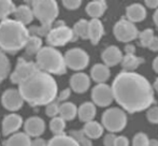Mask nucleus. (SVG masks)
<instances>
[{"instance_id": "obj_1", "label": "nucleus", "mask_w": 158, "mask_h": 146, "mask_svg": "<svg viewBox=\"0 0 158 146\" xmlns=\"http://www.w3.org/2000/svg\"><path fill=\"white\" fill-rule=\"evenodd\" d=\"M114 101L127 113H140L155 102V90L145 76L135 71H122L112 85Z\"/></svg>"}, {"instance_id": "obj_2", "label": "nucleus", "mask_w": 158, "mask_h": 146, "mask_svg": "<svg viewBox=\"0 0 158 146\" xmlns=\"http://www.w3.org/2000/svg\"><path fill=\"white\" fill-rule=\"evenodd\" d=\"M19 91L30 107H44L56 99L58 85L52 74L38 70L19 84Z\"/></svg>"}, {"instance_id": "obj_3", "label": "nucleus", "mask_w": 158, "mask_h": 146, "mask_svg": "<svg viewBox=\"0 0 158 146\" xmlns=\"http://www.w3.org/2000/svg\"><path fill=\"white\" fill-rule=\"evenodd\" d=\"M30 34L28 28L16 19L4 18L0 22V48L4 53L23 50Z\"/></svg>"}, {"instance_id": "obj_4", "label": "nucleus", "mask_w": 158, "mask_h": 146, "mask_svg": "<svg viewBox=\"0 0 158 146\" xmlns=\"http://www.w3.org/2000/svg\"><path fill=\"white\" fill-rule=\"evenodd\" d=\"M35 63L40 70L52 75H63L67 72L64 55L54 46H42L35 55Z\"/></svg>"}, {"instance_id": "obj_5", "label": "nucleus", "mask_w": 158, "mask_h": 146, "mask_svg": "<svg viewBox=\"0 0 158 146\" xmlns=\"http://www.w3.org/2000/svg\"><path fill=\"white\" fill-rule=\"evenodd\" d=\"M32 12L41 25L52 26L59 14V8L56 0H33Z\"/></svg>"}, {"instance_id": "obj_6", "label": "nucleus", "mask_w": 158, "mask_h": 146, "mask_svg": "<svg viewBox=\"0 0 158 146\" xmlns=\"http://www.w3.org/2000/svg\"><path fill=\"white\" fill-rule=\"evenodd\" d=\"M128 123L127 112L122 107H109L102 113L101 116V125L103 126L104 130L112 133H118L122 132L126 128Z\"/></svg>"}, {"instance_id": "obj_7", "label": "nucleus", "mask_w": 158, "mask_h": 146, "mask_svg": "<svg viewBox=\"0 0 158 146\" xmlns=\"http://www.w3.org/2000/svg\"><path fill=\"white\" fill-rule=\"evenodd\" d=\"M77 39L75 34L73 32L72 28L64 25L60 23L59 25L51 28L48 34H46V42L48 45L54 46H64L69 42H73Z\"/></svg>"}, {"instance_id": "obj_8", "label": "nucleus", "mask_w": 158, "mask_h": 146, "mask_svg": "<svg viewBox=\"0 0 158 146\" xmlns=\"http://www.w3.org/2000/svg\"><path fill=\"white\" fill-rule=\"evenodd\" d=\"M113 34L117 41L122 43H129L137 39L139 30L135 23L127 19L126 17H122L118 22L115 23L113 27Z\"/></svg>"}, {"instance_id": "obj_9", "label": "nucleus", "mask_w": 158, "mask_h": 146, "mask_svg": "<svg viewBox=\"0 0 158 146\" xmlns=\"http://www.w3.org/2000/svg\"><path fill=\"white\" fill-rule=\"evenodd\" d=\"M67 68L73 71H83L89 65V55L80 47L70 48L64 55Z\"/></svg>"}, {"instance_id": "obj_10", "label": "nucleus", "mask_w": 158, "mask_h": 146, "mask_svg": "<svg viewBox=\"0 0 158 146\" xmlns=\"http://www.w3.org/2000/svg\"><path fill=\"white\" fill-rule=\"evenodd\" d=\"M92 102L96 107H108L114 101L113 91L110 85L106 83H98L92 89Z\"/></svg>"}, {"instance_id": "obj_11", "label": "nucleus", "mask_w": 158, "mask_h": 146, "mask_svg": "<svg viewBox=\"0 0 158 146\" xmlns=\"http://www.w3.org/2000/svg\"><path fill=\"white\" fill-rule=\"evenodd\" d=\"M38 70L40 69L38 68L35 63H33V61H27L24 58H19L17 60L16 67H15L14 71L11 73L10 79L13 84L19 85V83H22L24 79L29 77L30 75L33 74Z\"/></svg>"}, {"instance_id": "obj_12", "label": "nucleus", "mask_w": 158, "mask_h": 146, "mask_svg": "<svg viewBox=\"0 0 158 146\" xmlns=\"http://www.w3.org/2000/svg\"><path fill=\"white\" fill-rule=\"evenodd\" d=\"M24 99L16 88H9L4 90L1 96V104L9 112H17L24 105Z\"/></svg>"}, {"instance_id": "obj_13", "label": "nucleus", "mask_w": 158, "mask_h": 146, "mask_svg": "<svg viewBox=\"0 0 158 146\" xmlns=\"http://www.w3.org/2000/svg\"><path fill=\"white\" fill-rule=\"evenodd\" d=\"M24 119L19 114L12 112L10 114L6 115L2 120L1 125V133L3 136H9L11 134L17 132L23 127Z\"/></svg>"}, {"instance_id": "obj_14", "label": "nucleus", "mask_w": 158, "mask_h": 146, "mask_svg": "<svg viewBox=\"0 0 158 146\" xmlns=\"http://www.w3.org/2000/svg\"><path fill=\"white\" fill-rule=\"evenodd\" d=\"M45 121L39 116H31L23 123L24 132L30 138H39L45 131Z\"/></svg>"}, {"instance_id": "obj_15", "label": "nucleus", "mask_w": 158, "mask_h": 146, "mask_svg": "<svg viewBox=\"0 0 158 146\" xmlns=\"http://www.w3.org/2000/svg\"><path fill=\"white\" fill-rule=\"evenodd\" d=\"M70 88L75 94H84L90 87V76L86 73L77 71L70 77Z\"/></svg>"}, {"instance_id": "obj_16", "label": "nucleus", "mask_w": 158, "mask_h": 146, "mask_svg": "<svg viewBox=\"0 0 158 146\" xmlns=\"http://www.w3.org/2000/svg\"><path fill=\"white\" fill-rule=\"evenodd\" d=\"M122 58H123V53L121 48L117 47L116 45H110L103 50L101 53V59L104 65H106L109 68L115 67L118 63H121Z\"/></svg>"}, {"instance_id": "obj_17", "label": "nucleus", "mask_w": 158, "mask_h": 146, "mask_svg": "<svg viewBox=\"0 0 158 146\" xmlns=\"http://www.w3.org/2000/svg\"><path fill=\"white\" fill-rule=\"evenodd\" d=\"M104 36V27L100 18H92L88 21V40L93 45H97Z\"/></svg>"}, {"instance_id": "obj_18", "label": "nucleus", "mask_w": 158, "mask_h": 146, "mask_svg": "<svg viewBox=\"0 0 158 146\" xmlns=\"http://www.w3.org/2000/svg\"><path fill=\"white\" fill-rule=\"evenodd\" d=\"M146 9L141 3H132L126 8V18L132 23H140L146 18Z\"/></svg>"}, {"instance_id": "obj_19", "label": "nucleus", "mask_w": 158, "mask_h": 146, "mask_svg": "<svg viewBox=\"0 0 158 146\" xmlns=\"http://www.w3.org/2000/svg\"><path fill=\"white\" fill-rule=\"evenodd\" d=\"M111 76L110 68L104 63H96L90 69V79L95 83H106Z\"/></svg>"}, {"instance_id": "obj_20", "label": "nucleus", "mask_w": 158, "mask_h": 146, "mask_svg": "<svg viewBox=\"0 0 158 146\" xmlns=\"http://www.w3.org/2000/svg\"><path fill=\"white\" fill-rule=\"evenodd\" d=\"M96 114H97V107L93 102L86 101V102L82 103L79 107H77V115L79 119L82 123H87L93 119H95Z\"/></svg>"}, {"instance_id": "obj_21", "label": "nucleus", "mask_w": 158, "mask_h": 146, "mask_svg": "<svg viewBox=\"0 0 158 146\" xmlns=\"http://www.w3.org/2000/svg\"><path fill=\"white\" fill-rule=\"evenodd\" d=\"M31 138L25 132H15L3 141V146H30Z\"/></svg>"}, {"instance_id": "obj_22", "label": "nucleus", "mask_w": 158, "mask_h": 146, "mask_svg": "<svg viewBox=\"0 0 158 146\" xmlns=\"http://www.w3.org/2000/svg\"><path fill=\"white\" fill-rule=\"evenodd\" d=\"M13 15H14V17H15L14 19H16L17 22H19V23H22L25 26L31 23L33 21V18H35L32 9L28 6H25V4L15 8L14 12H13Z\"/></svg>"}, {"instance_id": "obj_23", "label": "nucleus", "mask_w": 158, "mask_h": 146, "mask_svg": "<svg viewBox=\"0 0 158 146\" xmlns=\"http://www.w3.org/2000/svg\"><path fill=\"white\" fill-rule=\"evenodd\" d=\"M82 129H83L85 136L87 138H89L90 140H97V139H99L100 136H102L104 131L103 126L100 123H98V121L94 120V119L90 121H87V123H84V127Z\"/></svg>"}, {"instance_id": "obj_24", "label": "nucleus", "mask_w": 158, "mask_h": 146, "mask_svg": "<svg viewBox=\"0 0 158 146\" xmlns=\"http://www.w3.org/2000/svg\"><path fill=\"white\" fill-rule=\"evenodd\" d=\"M144 63L145 59L142 57L135 56V54H125L123 55L121 65L125 71H135Z\"/></svg>"}, {"instance_id": "obj_25", "label": "nucleus", "mask_w": 158, "mask_h": 146, "mask_svg": "<svg viewBox=\"0 0 158 146\" xmlns=\"http://www.w3.org/2000/svg\"><path fill=\"white\" fill-rule=\"evenodd\" d=\"M58 115L66 121L73 120L77 115V107L73 102L64 101L61 104H59Z\"/></svg>"}, {"instance_id": "obj_26", "label": "nucleus", "mask_w": 158, "mask_h": 146, "mask_svg": "<svg viewBox=\"0 0 158 146\" xmlns=\"http://www.w3.org/2000/svg\"><path fill=\"white\" fill-rule=\"evenodd\" d=\"M106 3L99 1H92L86 6V13L88 14V16H90L92 18H100L104 15L106 11Z\"/></svg>"}, {"instance_id": "obj_27", "label": "nucleus", "mask_w": 158, "mask_h": 146, "mask_svg": "<svg viewBox=\"0 0 158 146\" xmlns=\"http://www.w3.org/2000/svg\"><path fill=\"white\" fill-rule=\"evenodd\" d=\"M48 146H80V144L72 136L63 133L53 136L48 142Z\"/></svg>"}, {"instance_id": "obj_28", "label": "nucleus", "mask_w": 158, "mask_h": 146, "mask_svg": "<svg viewBox=\"0 0 158 146\" xmlns=\"http://www.w3.org/2000/svg\"><path fill=\"white\" fill-rule=\"evenodd\" d=\"M41 47H42V39L38 36H35V34H30L27 42H26L25 46H24L26 54L28 56L37 55V53L41 50Z\"/></svg>"}, {"instance_id": "obj_29", "label": "nucleus", "mask_w": 158, "mask_h": 146, "mask_svg": "<svg viewBox=\"0 0 158 146\" xmlns=\"http://www.w3.org/2000/svg\"><path fill=\"white\" fill-rule=\"evenodd\" d=\"M50 130L54 136H58V134L64 133V129H66V120L61 118L59 115L55 117H52L48 124Z\"/></svg>"}, {"instance_id": "obj_30", "label": "nucleus", "mask_w": 158, "mask_h": 146, "mask_svg": "<svg viewBox=\"0 0 158 146\" xmlns=\"http://www.w3.org/2000/svg\"><path fill=\"white\" fill-rule=\"evenodd\" d=\"M11 71V63L6 54L0 50V82L4 81Z\"/></svg>"}, {"instance_id": "obj_31", "label": "nucleus", "mask_w": 158, "mask_h": 146, "mask_svg": "<svg viewBox=\"0 0 158 146\" xmlns=\"http://www.w3.org/2000/svg\"><path fill=\"white\" fill-rule=\"evenodd\" d=\"M73 32L77 38H81L83 40L88 39V21L87 19H80L79 22L74 24L72 28Z\"/></svg>"}, {"instance_id": "obj_32", "label": "nucleus", "mask_w": 158, "mask_h": 146, "mask_svg": "<svg viewBox=\"0 0 158 146\" xmlns=\"http://www.w3.org/2000/svg\"><path fill=\"white\" fill-rule=\"evenodd\" d=\"M15 10V6L12 0H0V21L8 18L11 14H13Z\"/></svg>"}, {"instance_id": "obj_33", "label": "nucleus", "mask_w": 158, "mask_h": 146, "mask_svg": "<svg viewBox=\"0 0 158 146\" xmlns=\"http://www.w3.org/2000/svg\"><path fill=\"white\" fill-rule=\"evenodd\" d=\"M69 136H72L75 141L80 144V146H93V142L89 138L85 136L83 129L80 130H71L69 132Z\"/></svg>"}, {"instance_id": "obj_34", "label": "nucleus", "mask_w": 158, "mask_h": 146, "mask_svg": "<svg viewBox=\"0 0 158 146\" xmlns=\"http://www.w3.org/2000/svg\"><path fill=\"white\" fill-rule=\"evenodd\" d=\"M153 37H154V30H153L152 28H146L143 31L139 32L138 38H139L140 45H141L142 47H148L151 40L153 39Z\"/></svg>"}, {"instance_id": "obj_35", "label": "nucleus", "mask_w": 158, "mask_h": 146, "mask_svg": "<svg viewBox=\"0 0 158 146\" xmlns=\"http://www.w3.org/2000/svg\"><path fill=\"white\" fill-rule=\"evenodd\" d=\"M150 138L144 132H138L132 139V146H148Z\"/></svg>"}, {"instance_id": "obj_36", "label": "nucleus", "mask_w": 158, "mask_h": 146, "mask_svg": "<svg viewBox=\"0 0 158 146\" xmlns=\"http://www.w3.org/2000/svg\"><path fill=\"white\" fill-rule=\"evenodd\" d=\"M52 28V26H48V25H41V26H33L31 27L29 30V34H35V36L38 37H46V34H48L50 29Z\"/></svg>"}, {"instance_id": "obj_37", "label": "nucleus", "mask_w": 158, "mask_h": 146, "mask_svg": "<svg viewBox=\"0 0 158 146\" xmlns=\"http://www.w3.org/2000/svg\"><path fill=\"white\" fill-rule=\"evenodd\" d=\"M59 113V102L58 101H52L45 105V114L48 117H55Z\"/></svg>"}, {"instance_id": "obj_38", "label": "nucleus", "mask_w": 158, "mask_h": 146, "mask_svg": "<svg viewBox=\"0 0 158 146\" xmlns=\"http://www.w3.org/2000/svg\"><path fill=\"white\" fill-rule=\"evenodd\" d=\"M146 119L148 120V123L158 125V105H155V107L151 105L146 110Z\"/></svg>"}, {"instance_id": "obj_39", "label": "nucleus", "mask_w": 158, "mask_h": 146, "mask_svg": "<svg viewBox=\"0 0 158 146\" xmlns=\"http://www.w3.org/2000/svg\"><path fill=\"white\" fill-rule=\"evenodd\" d=\"M63 4L68 10H77L81 6L82 0H63Z\"/></svg>"}, {"instance_id": "obj_40", "label": "nucleus", "mask_w": 158, "mask_h": 146, "mask_svg": "<svg viewBox=\"0 0 158 146\" xmlns=\"http://www.w3.org/2000/svg\"><path fill=\"white\" fill-rule=\"evenodd\" d=\"M71 91H72V90H71L70 87L63 89L59 94H57V97H56L57 101H58V102H64V101H67L69 98H70Z\"/></svg>"}, {"instance_id": "obj_41", "label": "nucleus", "mask_w": 158, "mask_h": 146, "mask_svg": "<svg viewBox=\"0 0 158 146\" xmlns=\"http://www.w3.org/2000/svg\"><path fill=\"white\" fill-rule=\"evenodd\" d=\"M115 139H116L115 133L109 132V133L106 134V136H104V138H103V145L104 146H114Z\"/></svg>"}, {"instance_id": "obj_42", "label": "nucleus", "mask_w": 158, "mask_h": 146, "mask_svg": "<svg viewBox=\"0 0 158 146\" xmlns=\"http://www.w3.org/2000/svg\"><path fill=\"white\" fill-rule=\"evenodd\" d=\"M114 146H129V140L125 136H116L114 142Z\"/></svg>"}, {"instance_id": "obj_43", "label": "nucleus", "mask_w": 158, "mask_h": 146, "mask_svg": "<svg viewBox=\"0 0 158 146\" xmlns=\"http://www.w3.org/2000/svg\"><path fill=\"white\" fill-rule=\"evenodd\" d=\"M148 48L152 52H158V37H153V39L151 40L150 44H148Z\"/></svg>"}, {"instance_id": "obj_44", "label": "nucleus", "mask_w": 158, "mask_h": 146, "mask_svg": "<svg viewBox=\"0 0 158 146\" xmlns=\"http://www.w3.org/2000/svg\"><path fill=\"white\" fill-rule=\"evenodd\" d=\"M30 146H48V142L39 136V138H35L33 140H31Z\"/></svg>"}, {"instance_id": "obj_45", "label": "nucleus", "mask_w": 158, "mask_h": 146, "mask_svg": "<svg viewBox=\"0 0 158 146\" xmlns=\"http://www.w3.org/2000/svg\"><path fill=\"white\" fill-rule=\"evenodd\" d=\"M124 51H125V54H135V46L129 42L125 45Z\"/></svg>"}, {"instance_id": "obj_46", "label": "nucleus", "mask_w": 158, "mask_h": 146, "mask_svg": "<svg viewBox=\"0 0 158 146\" xmlns=\"http://www.w3.org/2000/svg\"><path fill=\"white\" fill-rule=\"evenodd\" d=\"M144 3L150 9H157L158 8V0H144Z\"/></svg>"}, {"instance_id": "obj_47", "label": "nucleus", "mask_w": 158, "mask_h": 146, "mask_svg": "<svg viewBox=\"0 0 158 146\" xmlns=\"http://www.w3.org/2000/svg\"><path fill=\"white\" fill-rule=\"evenodd\" d=\"M152 66H153V70H154V71L158 74V56H156V57L154 58Z\"/></svg>"}, {"instance_id": "obj_48", "label": "nucleus", "mask_w": 158, "mask_h": 146, "mask_svg": "<svg viewBox=\"0 0 158 146\" xmlns=\"http://www.w3.org/2000/svg\"><path fill=\"white\" fill-rule=\"evenodd\" d=\"M153 19H154V24L155 26L158 28V8L156 9V11L154 12V15H153Z\"/></svg>"}, {"instance_id": "obj_49", "label": "nucleus", "mask_w": 158, "mask_h": 146, "mask_svg": "<svg viewBox=\"0 0 158 146\" xmlns=\"http://www.w3.org/2000/svg\"><path fill=\"white\" fill-rule=\"evenodd\" d=\"M148 146H158V140L157 139H150Z\"/></svg>"}, {"instance_id": "obj_50", "label": "nucleus", "mask_w": 158, "mask_h": 146, "mask_svg": "<svg viewBox=\"0 0 158 146\" xmlns=\"http://www.w3.org/2000/svg\"><path fill=\"white\" fill-rule=\"evenodd\" d=\"M153 88H154L155 91H157V92H158V77H157L156 79H155L154 84H153Z\"/></svg>"}, {"instance_id": "obj_51", "label": "nucleus", "mask_w": 158, "mask_h": 146, "mask_svg": "<svg viewBox=\"0 0 158 146\" xmlns=\"http://www.w3.org/2000/svg\"><path fill=\"white\" fill-rule=\"evenodd\" d=\"M94 1H99V2H103V3H106V0H94Z\"/></svg>"}, {"instance_id": "obj_52", "label": "nucleus", "mask_w": 158, "mask_h": 146, "mask_svg": "<svg viewBox=\"0 0 158 146\" xmlns=\"http://www.w3.org/2000/svg\"><path fill=\"white\" fill-rule=\"evenodd\" d=\"M0 136H1V133H0Z\"/></svg>"}]
</instances>
